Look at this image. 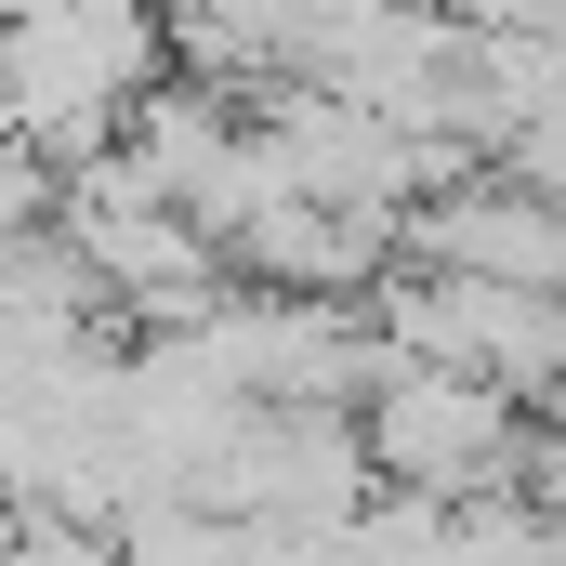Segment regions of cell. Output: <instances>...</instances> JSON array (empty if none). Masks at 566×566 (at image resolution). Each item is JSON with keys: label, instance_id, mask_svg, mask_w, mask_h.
Here are the masks:
<instances>
[{"label": "cell", "instance_id": "obj_2", "mask_svg": "<svg viewBox=\"0 0 566 566\" xmlns=\"http://www.w3.org/2000/svg\"><path fill=\"white\" fill-rule=\"evenodd\" d=\"M527 409L461 382V369H382L369 409H356V448H369V488L422 501V514H474V501H514L527 488Z\"/></svg>", "mask_w": 566, "mask_h": 566}, {"label": "cell", "instance_id": "obj_1", "mask_svg": "<svg viewBox=\"0 0 566 566\" xmlns=\"http://www.w3.org/2000/svg\"><path fill=\"white\" fill-rule=\"evenodd\" d=\"M158 80H171L158 0H53L27 27H0V145H27L53 171H93Z\"/></svg>", "mask_w": 566, "mask_h": 566}]
</instances>
